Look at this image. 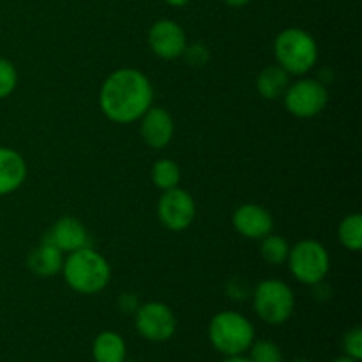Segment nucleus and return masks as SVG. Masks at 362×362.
<instances>
[{"label":"nucleus","instance_id":"nucleus-6","mask_svg":"<svg viewBox=\"0 0 362 362\" xmlns=\"http://www.w3.org/2000/svg\"><path fill=\"white\" fill-rule=\"evenodd\" d=\"M290 272L299 283L315 286L325 279L331 269V258L324 244L313 239L299 240L288 253Z\"/></svg>","mask_w":362,"mask_h":362},{"label":"nucleus","instance_id":"nucleus-31","mask_svg":"<svg viewBox=\"0 0 362 362\" xmlns=\"http://www.w3.org/2000/svg\"><path fill=\"white\" fill-rule=\"evenodd\" d=\"M293 362H310V361H306V359H297V361H293Z\"/></svg>","mask_w":362,"mask_h":362},{"label":"nucleus","instance_id":"nucleus-16","mask_svg":"<svg viewBox=\"0 0 362 362\" xmlns=\"http://www.w3.org/2000/svg\"><path fill=\"white\" fill-rule=\"evenodd\" d=\"M290 85V74L278 64L267 66L257 78V90L264 99L274 101L283 98Z\"/></svg>","mask_w":362,"mask_h":362},{"label":"nucleus","instance_id":"nucleus-24","mask_svg":"<svg viewBox=\"0 0 362 362\" xmlns=\"http://www.w3.org/2000/svg\"><path fill=\"white\" fill-rule=\"evenodd\" d=\"M182 57L187 60V64H191V66L202 67L209 60V49L202 45L186 46Z\"/></svg>","mask_w":362,"mask_h":362},{"label":"nucleus","instance_id":"nucleus-27","mask_svg":"<svg viewBox=\"0 0 362 362\" xmlns=\"http://www.w3.org/2000/svg\"><path fill=\"white\" fill-rule=\"evenodd\" d=\"M221 362H251V361L250 357H244L243 354V356H226Z\"/></svg>","mask_w":362,"mask_h":362},{"label":"nucleus","instance_id":"nucleus-12","mask_svg":"<svg viewBox=\"0 0 362 362\" xmlns=\"http://www.w3.org/2000/svg\"><path fill=\"white\" fill-rule=\"evenodd\" d=\"M140 133L145 144L152 148H165L172 141L175 124L168 110L161 106H151L140 117Z\"/></svg>","mask_w":362,"mask_h":362},{"label":"nucleus","instance_id":"nucleus-25","mask_svg":"<svg viewBox=\"0 0 362 362\" xmlns=\"http://www.w3.org/2000/svg\"><path fill=\"white\" fill-rule=\"evenodd\" d=\"M226 293H228L230 299L246 300L251 296V288L243 278H233L230 279L228 286H226Z\"/></svg>","mask_w":362,"mask_h":362},{"label":"nucleus","instance_id":"nucleus-11","mask_svg":"<svg viewBox=\"0 0 362 362\" xmlns=\"http://www.w3.org/2000/svg\"><path fill=\"white\" fill-rule=\"evenodd\" d=\"M233 228L243 237L251 240H262L272 233L274 219L271 212L258 204H244L233 212Z\"/></svg>","mask_w":362,"mask_h":362},{"label":"nucleus","instance_id":"nucleus-4","mask_svg":"<svg viewBox=\"0 0 362 362\" xmlns=\"http://www.w3.org/2000/svg\"><path fill=\"white\" fill-rule=\"evenodd\" d=\"M209 339L223 356H243L255 341V327L243 313L221 311L209 324Z\"/></svg>","mask_w":362,"mask_h":362},{"label":"nucleus","instance_id":"nucleus-29","mask_svg":"<svg viewBox=\"0 0 362 362\" xmlns=\"http://www.w3.org/2000/svg\"><path fill=\"white\" fill-rule=\"evenodd\" d=\"M165 2L172 7H184L186 4H189L191 0H165Z\"/></svg>","mask_w":362,"mask_h":362},{"label":"nucleus","instance_id":"nucleus-26","mask_svg":"<svg viewBox=\"0 0 362 362\" xmlns=\"http://www.w3.org/2000/svg\"><path fill=\"white\" fill-rule=\"evenodd\" d=\"M119 308L122 311H126V313H136V310L140 308V304H138V299L136 296H133V293H122V296L119 297Z\"/></svg>","mask_w":362,"mask_h":362},{"label":"nucleus","instance_id":"nucleus-2","mask_svg":"<svg viewBox=\"0 0 362 362\" xmlns=\"http://www.w3.org/2000/svg\"><path fill=\"white\" fill-rule=\"evenodd\" d=\"M60 272L69 288L81 296H95L103 292L112 279L108 260L90 246L67 253Z\"/></svg>","mask_w":362,"mask_h":362},{"label":"nucleus","instance_id":"nucleus-28","mask_svg":"<svg viewBox=\"0 0 362 362\" xmlns=\"http://www.w3.org/2000/svg\"><path fill=\"white\" fill-rule=\"evenodd\" d=\"M226 4H228L230 7H243L246 6V4H250L251 0H225Z\"/></svg>","mask_w":362,"mask_h":362},{"label":"nucleus","instance_id":"nucleus-9","mask_svg":"<svg viewBox=\"0 0 362 362\" xmlns=\"http://www.w3.org/2000/svg\"><path fill=\"white\" fill-rule=\"evenodd\" d=\"M158 218L165 228L172 232H182L193 225L197 218V204L193 197L179 186L163 191L158 202Z\"/></svg>","mask_w":362,"mask_h":362},{"label":"nucleus","instance_id":"nucleus-22","mask_svg":"<svg viewBox=\"0 0 362 362\" xmlns=\"http://www.w3.org/2000/svg\"><path fill=\"white\" fill-rule=\"evenodd\" d=\"M18 83V73L13 62L0 59V99L7 98L14 92Z\"/></svg>","mask_w":362,"mask_h":362},{"label":"nucleus","instance_id":"nucleus-30","mask_svg":"<svg viewBox=\"0 0 362 362\" xmlns=\"http://www.w3.org/2000/svg\"><path fill=\"white\" fill-rule=\"evenodd\" d=\"M332 362H359L357 359H352V357L345 356V357H339V359H334Z\"/></svg>","mask_w":362,"mask_h":362},{"label":"nucleus","instance_id":"nucleus-1","mask_svg":"<svg viewBox=\"0 0 362 362\" xmlns=\"http://www.w3.org/2000/svg\"><path fill=\"white\" fill-rule=\"evenodd\" d=\"M154 88L141 71L133 67L117 69L103 81L99 108L106 119L117 124H133L152 106Z\"/></svg>","mask_w":362,"mask_h":362},{"label":"nucleus","instance_id":"nucleus-21","mask_svg":"<svg viewBox=\"0 0 362 362\" xmlns=\"http://www.w3.org/2000/svg\"><path fill=\"white\" fill-rule=\"evenodd\" d=\"M251 362H283V352L271 339H258L250 346Z\"/></svg>","mask_w":362,"mask_h":362},{"label":"nucleus","instance_id":"nucleus-7","mask_svg":"<svg viewBox=\"0 0 362 362\" xmlns=\"http://www.w3.org/2000/svg\"><path fill=\"white\" fill-rule=\"evenodd\" d=\"M329 101V92L322 81L303 78L288 85L283 94V103L288 113L299 119H311L320 115Z\"/></svg>","mask_w":362,"mask_h":362},{"label":"nucleus","instance_id":"nucleus-13","mask_svg":"<svg viewBox=\"0 0 362 362\" xmlns=\"http://www.w3.org/2000/svg\"><path fill=\"white\" fill-rule=\"evenodd\" d=\"M45 240L67 255L88 246V232L78 218L64 216V218L57 219Z\"/></svg>","mask_w":362,"mask_h":362},{"label":"nucleus","instance_id":"nucleus-19","mask_svg":"<svg viewBox=\"0 0 362 362\" xmlns=\"http://www.w3.org/2000/svg\"><path fill=\"white\" fill-rule=\"evenodd\" d=\"M339 243L349 251H361L362 247V216L350 214L343 218L338 228Z\"/></svg>","mask_w":362,"mask_h":362},{"label":"nucleus","instance_id":"nucleus-23","mask_svg":"<svg viewBox=\"0 0 362 362\" xmlns=\"http://www.w3.org/2000/svg\"><path fill=\"white\" fill-rule=\"evenodd\" d=\"M343 349L345 354L352 359L361 361L362 359V329L354 327L352 331H349L343 338Z\"/></svg>","mask_w":362,"mask_h":362},{"label":"nucleus","instance_id":"nucleus-18","mask_svg":"<svg viewBox=\"0 0 362 362\" xmlns=\"http://www.w3.org/2000/svg\"><path fill=\"white\" fill-rule=\"evenodd\" d=\"M152 182L156 187H159L161 191L173 189V187L179 186L180 182V168L173 159H159L152 166Z\"/></svg>","mask_w":362,"mask_h":362},{"label":"nucleus","instance_id":"nucleus-10","mask_svg":"<svg viewBox=\"0 0 362 362\" xmlns=\"http://www.w3.org/2000/svg\"><path fill=\"white\" fill-rule=\"evenodd\" d=\"M148 46L163 60L180 59L186 49V32L177 21L159 20L148 30Z\"/></svg>","mask_w":362,"mask_h":362},{"label":"nucleus","instance_id":"nucleus-20","mask_svg":"<svg viewBox=\"0 0 362 362\" xmlns=\"http://www.w3.org/2000/svg\"><path fill=\"white\" fill-rule=\"evenodd\" d=\"M290 244L285 237L272 235L269 233L267 237L262 239L260 244V255L267 264L271 265H281L288 260Z\"/></svg>","mask_w":362,"mask_h":362},{"label":"nucleus","instance_id":"nucleus-5","mask_svg":"<svg viewBox=\"0 0 362 362\" xmlns=\"http://www.w3.org/2000/svg\"><path fill=\"white\" fill-rule=\"evenodd\" d=\"M251 296L255 311L269 325H283L296 310V293L281 279H264L255 286Z\"/></svg>","mask_w":362,"mask_h":362},{"label":"nucleus","instance_id":"nucleus-17","mask_svg":"<svg viewBox=\"0 0 362 362\" xmlns=\"http://www.w3.org/2000/svg\"><path fill=\"white\" fill-rule=\"evenodd\" d=\"M92 356L95 362H126L127 346L120 334L113 331H105L94 339Z\"/></svg>","mask_w":362,"mask_h":362},{"label":"nucleus","instance_id":"nucleus-3","mask_svg":"<svg viewBox=\"0 0 362 362\" xmlns=\"http://www.w3.org/2000/svg\"><path fill=\"white\" fill-rule=\"evenodd\" d=\"M274 57L290 76H303L318 60V45L304 28L290 27L279 32L274 41Z\"/></svg>","mask_w":362,"mask_h":362},{"label":"nucleus","instance_id":"nucleus-15","mask_svg":"<svg viewBox=\"0 0 362 362\" xmlns=\"http://www.w3.org/2000/svg\"><path fill=\"white\" fill-rule=\"evenodd\" d=\"M62 251L57 250L53 244L46 243V240H42L37 247H34L27 258V267L30 269V272H34L35 276H41V278L57 276L62 271Z\"/></svg>","mask_w":362,"mask_h":362},{"label":"nucleus","instance_id":"nucleus-14","mask_svg":"<svg viewBox=\"0 0 362 362\" xmlns=\"http://www.w3.org/2000/svg\"><path fill=\"white\" fill-rule=\"evenodd\" d=\"M27 179V163L16 151L0 147V197L21 187Z\"/></svg>","mask_w":362,"mask_h":362},{"label":"nucleus","instance_id":"nucleus-8","mask_svg":"<svg viewBox=\"0 0 362 362\" xmlns=\"http://www.w3.org/2000/svg\"><path fill=\"white\" fill-rule=\"evenodd\" d=\"M134 325L140 336L147 341L163 343L173 338L177 331V318L165 303L141 304L134 313Z\"/></svg>","mask_w":362,"mask_h":362}]
</instances>
